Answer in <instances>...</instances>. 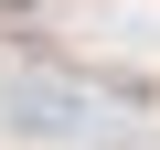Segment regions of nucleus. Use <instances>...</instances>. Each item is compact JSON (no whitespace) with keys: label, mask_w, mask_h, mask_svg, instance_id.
<instances>
[{"label":"nucleus","mask_w":160,"mask_h":150,"mask_svg":"<svg viewBox=\"0 0 160 150\" xmlns=\"http://www.w3.org/2000/svg\"><path fill=\"white\" fill-rule=\"evenodd\" d=\"M0 118L22 139H75L86 129V86H64V75H11V86H0Z\"/></svg>","instance_id":"nucleus-1"}]
</instances>
